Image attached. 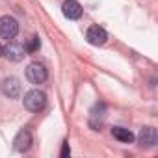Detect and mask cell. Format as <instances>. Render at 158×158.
I'll return each instance as SVG.
<instances>
[{
  "label": "cell",
  "instance_id": "cell-3",
  "mask_svg": "<svg viewBox=\"0 0 158 158\" xmlns=\"http://www.w3.org/2000/svg\"><path fill=\"white\" fill-rule=\"evenodd\" d=\"M26 78L32 84H43L47 80V69L41 63H30L26 67Z\"/></svg>",
  "mask_w": 158,
  "mask_h": 158
},
{
  "label": "cell",
  "instance_id": "cell-1",
  "mask_svg": "<svg viewBox=\"0 0 158 158\" xmlns=\"http://www.w3.org/2000/svg\"><path fill=\"white\" fill-rule=\"evenodd\" d=\"M24 108L26 110H30V112H39V110H43L45 108V104H47V95L43 93V91H39V89H32V91H28L26 95H24Z\"/></svg>",
  "mask_w": 158,
  "mask_h": 158
},
{
  "label": "cell",
  "instance_id": "cell-9",
  "mask_svg": "<svg viewBox=\"0 0 158 158\" xmlns=\"http://www.w3.org/2000/svg\"><path fill=\"white\" fill-rule=\"evenodd\" d=\"M24 47L23 45H17V43H10L8 47L2 48V54H6V58L10 61H21L24 58Z\"/></svg>",
  "mask_w": 158,
  "mask_h": 158
},
{
  "label": "cell",
  "instance_id": "cell-14",
  "mask_svg": "<svg viewBox=\"0 0 158 158\" xmlns=\"http://www.w3.org/2000/svg\"><path fill=\"white\" fill-rule=\"evenodd\" d=\"M0 54H2V47H0Z\"/></svg>",
  "mask_w": 158,
  "mask_h": 158
},
{
  "label": "cell",
  "instance_id": "cell-2",
  "mask_svg": "<svg viewBox=\"0 0 158 158\" xmlns=\"http://www.w3.org/2000/svg\"><path fill=\"white\" fill-rule=\"evenodd\" d=\"M17 34H19V23L13 17H10V15L0 17V37L13 39Z\"/></svg>",
  "mask_w": 158,
  "mask_h": 158
},
{
  "label": "cell",
  "instance_id": "cell-7",
  "mask_svg": "<svg viewBox=\"0 0 158 158\" xmlns=\"http://www.w3.org/2000/svg\"><path fill=\"white\" fill-rule=\"evenodd\" d=\"M61 11L67 19H80L82 17V6L76 0H65L61 4Z\"/></svg>",
  "mask_w": 158,
  "mask_h": 158
},
{
  "label": "cell",
  "instance_id": "cell-5",
  "mask_svg": "<svg viewBox=\"0 0 158 158\" xmlns=\"http://www.w3.org/2000/svg\"><path fill=\"white\" fill-rule=\"evenodd\" d=\"M86 39H88L91 45H95V47H101V45H104V43H106L108 35H106L104 28H101V26H91V28H88Z\"/></svg>",
  "mask_w": 158,
  "mask_h": 158
},
{
  "label": "cell",
  "instance_id": "cell-13",
  "mask_svg": "<svg viewBox=\"0 0 158 158\" xmlns=\"http://www.w3.org/2000/svg\"><path fill=\"white\" fill-rule=\"evenodd\" d=\"M69 152H71V149H69V143L65 141V143H63V149H61V156H67Z\"/></svg>",
  "mask_w": 158,
  "mask_h": 158
},
{
  "label": "cell",
  "instance_id": "cell-8",
  "mask_svg": "<svg viewBox=\"0 0 158 158\" xmlns=\"http://www.w3.org/2000/svg\"><path fill=\"white\" fill-rule=\"evenodd\" d=\"M13 145H15V149L21 151V152L28 151V149L32 147V134H30V130H28V128H23V130L15 136Z\"/></svg>",
  "mask_w": 158,
  "mask_h": 158
},
{
  "label": "cell",
  "instance_id": "cell-10",
  "mask_svg": "<svg viewBox=\"0 0 158 158\" xmlns=\"http://www.w3.org/2000/svg\"><path fill=\"white\" fill-rule=\"evenodd\" d=\"M156 128H152V127H143L141 130H139V136H138V141H139V145L141 147H152L154 143H156Z\"/></svg>",
  "mask_w": 158,
  "mask_h": 158
},
{
  "label": "cell",
  "instance_id": "cell-4",
  "mask_svg": "<svg viewBox=\"0 0 158 158\" xmlns=\"http://www.w3.org/2000/svg\"><path fill=\"white\" fill-rule=\"evenodd\" d=\"M21 82L17 80L15 76H8V78H4V82H2V93L6 95V97H10V99H17L19 95H21Z\"/></svg>",
  "mask_w": 158,
  "mask_h": 158
},
{
  "label": "cell",
  "instance_id": "cell-6",
  "mask_svg": "<svg viewBox=\"0 0 158 158\" xmlns=\"http://www.w3.org/2000/svg\"><path fill=\"white\" fill-rule=\"evenodd\" d=\"M104 119H106V108H104V104H97V106L91 110V115H89V127H91L93 130H101Z\"/></svg>",
  "mask_w": 158,
  "mask_h": 158
},
{
  "label": "cell",
  "instance_id": "cell-12",
  "mask_svg": "<svg viewBox=\"0 0 158 158\" xmlns=\"http://www.w3.org/2000/svg\"><path fill=\"white\" fill-rule=\"evenodd\" d=\"M39 45H41L39 37H30V39L24 43V50H26V52H35V50L39 48Z\"/></svg>",
  "mask_w": 158,
  "mask_h": 158
},
{
  "label": "cell",
  "instance_id": "cell-11",
  "mask_svg": "<svg viewBox=\"0 0 158 158\" xmlns=\"http://www.w3.org/2000/svg\"><path fill=\"white\" fill-rule=\"evenodd\" d=\"M112 136H114L115 139L123 141V143L134 141V134H132L128 128H123V127H114V128H112Z\"/></svg>",
  "mask_w": 158,
  "mask_h": 158
}]
</instances>
